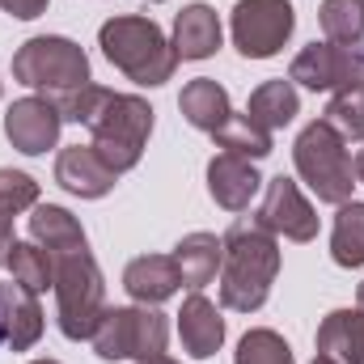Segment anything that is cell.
I'll use <instances>...</instances> for the list:
<instances>
[{
	"label": "cell",
	"instance_id": "cell-1",
	"mask_svg": "<svg viewBox=\"0 0 364 364\" xmlns=\"http://www.w3.org/2000/svg\"><path fill=\"white\" fill-rule=\"evenodd\" d=\"M220 259V305L233 314H259L279 275V242L259 220H233Z\"/></svg>",
	"mask_w": 364,
	"mask_h": 364
},
{
	"label": "cell",
	"instance_id": "cell-2",
	"mask_svg": "<svg viewBox=\"0 0 364 364\" xmlns=\"http://www.w3.org/2000/svg\"><path fill=\"white\" fill-rule=\"evenodd\" d=\"M97 47H102V55H106L127 81H136V85L157 90V85L174 81L178 51H174V43L166 38V30H161L153 17L123 13V17L102 21Z\"/></svg>",
	"mask_w": 364,
	"mask_h": 364
},
{
	"label": "cell",
	"instance_id": "cell-3",
	"mask_svg": "<svg viewBox=\"0 0 364 364\" xmlns=\"http://www.w3.org/2000/svg\"><path fill=\"white\" fill-rule=\"evenodd\" d=\"M90 127V144L97 149V157L114 170V174H127L140 166L144 157V144L153 136V106L136 93H106L102 106L93 110Z\"/></svg>",
	"mask_w": 364,
	"mask_h": 364
},
{
	"label": "cell",
	"instance_id": "cell-4",
	"mask_svg": "<svg viewBox=\"0 0 364 364\" xmlns=\"http://www.w3.org/2000/svg\"><path fill=\"white\" fill-rule=\"evenodd\" d=\"M106 309H110L106 279H102V267L93 263L90 246L55 255V322H60L64 339H73V343L93 339Z\"/></svg>",
	"mask_w": 364,
	"mask_h": 364
},
{
	"label": "cell",
	"instance_id": "cell-5",
	"mask_svg": "<svg viewBox=\"0 0 364 364\" xmlns=\"http://www.w3.org/2000/svg\"><path fill=\"white\" fill-rule=\"evenodd\" d=\"M292 166H296L301 182L318 195V203L339 208V203H348L352 191H356V170H352L348 140H343L331 123H322V119H314V123L296 136V144H292Z\"/></svg>",
	"mask_w": 364,
	"mask_h": 364
},
{
	"label": "cell",
	"instance_id": "cell-6",
	"mask_svg": "<svg viewBox=\"0 0 364 364\" xmlns=\"http://www.w3.org/2000/svg\"><path fill=\"white\" fill-rule=\"evenodd\" d=\"M13 81L38 90L43 97H55L64 90L90 85V55L64 34H38L13 51Z\"/></svg>",
	"mask_w": 364,
	"mask_h": 364
},
{
	"label": "cell",
	"instance_id": "cell-7",
	"mask_svg": "<svg viewBox=\"0 0 364 364\" xmlns=\"http://www.w3.org/2000/svg\"><path fill=\"white\" fill-rule=\"evenodd\" d=\"M90 343L97 360H144V356L166 352L170 322L166 314H157V305H114L102 314Z\"/></svg>",
	"mask_w": 364,
	"mask_h": 364
},
{
	"label": "cell",
	"instance_id": "cell-8",
	"mask_svg": "<svg viewBox=\"0 0 364 364\" xmlns=\"http://www.w3.org/2000/svg\"><path fill=\"white\" fill-rule=\"evenodd\" d=\"M229 30H233V47L246 60H272L296 30L292 0H237Z\"/></svg>",
	"mask_w": 364,
	"mask_h": 364
},
{
	"label": "cell",
	"instance_id": "cell-9",
	"mask_svg": "<svg viewBox=\"0 0 364 364\" xmlns=\"http://www.w3.org/2000/svg\"><path fill=\"white\" fill-rule=\"evenodd\" d=\"M288 81L292 85H305L314 93H335L348 90V85H360L364 81V43H309L296 51L292 68H288Z\"/></svg>",
	"mask_w": 364,
	"mask_h": 364
},
{
	"label": "cell",
	"instance_id": "cell-10",
	"mask_svg": "<svg viewBox=\"0 0 364 364\" xmlns=\"http://www.w3.org/2000/svg\"><path fill=\"white\" fill-rule=\"evenodd\" d=\"M255 220L267 233L284 237V242H314L318 237V212H314V203L301 195L296 182L284 178V174L263 182V203H259Z\"/></svg>",
	"mask_w": 364,
	"mask_h": 364
},
{
	"label": "cell",
	"instance_id": "cell-11",
	"mask_svg": "<svg viewBox=\"0 0 364 364\" xmlns=\"http://www.w3.org/2000/svg\"><path fill=\"white\" fill-rule=\"evenodd\" d=\"M60 127H64V119H60V110H55L51 97H17L4 110V136L26 157H38L47 149H55Z\"/></svg>",
	"mask_w": 364,
	"mask_h": 364
},
{
	"label": "cell",
	"instance_id": "cell-12",
	"mask_svg": "<svg viewBox=\"0 0 364 364\" xmlns=\"http://www.w3.org/2000/svg\"><path fill=\"white\" fill-rule=\"evenodd\" d=\"M55 182H60L68 195H77V199H102V195L114 191L119 174L97 157L93 144H68V149H60V157H55Z\"/></svg>",
	"mask_w": 364,
	"mask_h": 364
},
{
	"label": "cell",
	"instance_id": "cell-13",
	"mask_svg": "<svg viewBox=\"0 0 364 364\" xmlns=\"http://www.w3.org/2000/svg\"><path fill=\"white\" fill-rule=\"evenodd\" d=\"M263 191V178L255 170L250 157H237V153H216L208 161V195L225 208V212H246L250 199Z\"/></svg>",
	"mask_w": 364,
	"mask_h": 364
},
{
	"label": "cell",
	"instance_id": "cell-14",
	"mask_svg": "<svg viewBox=\"0 0 364 364\" xmlns=\"http://www.w3.org/2000/svg\"><path fill=\"white\" fill-rule=\"evenodd\" d=\"M43 326H47V314L38 305V292L21 288V284H0V331H4V343L13 352H30L38 339H43Z\"/></svg>",
	"mask_w": 364,
	"mask_h": 364
},
{
	"label": "cell",
	"instance_id": "cell-15",
	"mask_svg": "<svg viewBox=\"0 0 364 364\" xmlns=\"http://www.w3.org/2000/svg\"><path fill=\"white\" fill-rule=\"evenodd\" d=\"M178 339L182 352L191 360H212L225 348V318L216 309V301H208L203 292H191L178 309Z\"/></svg>",
	"mask_w": 364,
	"mask_h": 364
},
{
	"label": "cell",
	"instance_id": "cell-16",
	"mask_svg": "<svg viewBox=\"0 0 364 364\" xmlns=\"http://www.w3.org/2000/svg\"><path fill=\"white\" fill-rule=\"evenodd\" d=\"M123 288L136 305H161L182 288L174 255H140L123 267Z\"/></svg>",
	"mask_w": 364,
	"mask_h": 364
},
{
	"label": "cell",
	"instance_id": "cell-17",
	"mask_svg": "<svg viewBox=\"0 0 364 364\" xmlns=\"http://www.w3.org/2000/svg\"><path fill=\"white\" fill-rule=\"evenodd\" d=\"M170 43L178 51V60H212L220 51V43H225V30H220L216 9L203 4V0L186 4L178 17H174V38Z\"/></svg>",
	"mask_w": 364,
	"mask_h": 364
},
{
	"label": "cell",
	"instance_id": "cell-18",
	"mask_svg": "<svg viewBox=\"0 0 364 364\" xmlns=\"http://www.w3.org/2000/svg\"><path fill=\"white\" fill-rule=\"evenodd\" d=\"M318 356H331L339 364H364V309H331L314 335Z\"/></svg>",
	"mask_w": 364,
	"mask_h": 364
},
{
	"label": "cell",
	"instance_id": "cell-19",
	"mask_svg": "<svg viewBox=\"0 0 364 364\" xmlns=\"http://www.w3.org/2000/svg\"><path fill=\"white\" fill-rule=\"evenodd\" d=\"M178 110H182V119H186L191 127H199V132L216 136V132L229 123L233 102H229V93H225L220 81H212V77H195V81H186V85H182Z\"/></svg>",
	"mask_w": 364,
	"mask_h": 364
},
{
	"label": "cell",
	"instance_id": "cell-20",
	"mask_svg": "<svg viewBox=\"0 0 364 364\" xmlns=\"http://www.w3.org/2000/svg\"><path fill=\"white\" fill-rule=\"evenodd\" d=\"M30 242H38L51 259L90 246L81 220L68 208H60V203H34V212H30Z\"/></svg>",
	"mask_w": 364,
	"mask_h": 364
},
{
	"label": "cell",
	"instance_id": "cell-21",
	"mask_svg": "<svg viewBox=\"0 0 364 364\" xmlns=\"http://www.w3.org/2000/svg\"><path fill=\"white\" fill-rule=\"evenodd\" d=\"M220 259H225V242L216 233H186L178 246H174V263H178L182 288L199 292L203 284H212L216 272H220Z\"/></svg>",
	"mask_w": 364,
	"mask_h": 364
},
{
	"label": "cell",
	"instance_id": "cell-22",
	"mask_svg": "<svg viewBox=\"0 0 364 364\" xmlns=\"http://www.w3.org/2000/svg\"><path fill=\"white\" fill-rule=\"evenodd\" d=\"M296 110H301V93L292 81H263L259 90L250 93V102H246V119L255 123V127H263V132H275V127H288L292 119H296Z\"/></svg>",
	"mask_w": 364,
	"mask_h": 364
},
{
	"label": "cell",
	"instance_id": "cell-23",
	"mask_svg": "<svg viewBox=\"0 0 364 364\" xmlns=\"http://www.w3.org/2000/svg\"><path fill=\"white\" fill-rule=\"evenodd\" d=\"M331 259L339 267H364V203H339L335 229H331Z\"/></svg>",
	"mask_w": 364,
	"mask_h": 364
},
{
	"label": "cell",
	"instance_id": "cell-24",
	"mask_svg": "<svg viewBox=\"0 0 364 364\" xmlns=\"http://www.w3.org/2000/svg\"><path fill=\"white\" fill-rule=\"evenodd\" d=\"M4 267L13 272V284H21V288H30V292L55 288V259H51L38 242H13Z\"/></svg>",
	"mask_w": 364,
	"mask_h": 364
},
{
	"label": "cell",
	"instance_id": "cell-25",
	"mask_svg": "<svg viewBox=\"0 0 364 364\" xmlns=\"http://www.w3.org/2000/svg\"><path fill=\"white\" fill-rule=\"evenodd\" d=\"M318 21L326 43H343V47L364 43V0H322Z\"/></svg>",
	"mask_w": 364,
	"mask_h": 364
},
{
	"label": "cell",
	"instance_id": "cell-26",
	"mask_svg": "<svg viewBox=\"0 0 364 364\" xmlns=\"http://www.w3.org/2000/svg\"><path fill=\"white\" fill-rule=\"evenodd\" d=\"M225 153H237V157H250V161H263V157H272V132H263V127H255L246 114H229V123L212 136Z\"/></svg>",
	"mask_w": 364,
	"mask_h": 364
},
{
	"label": "cell",
	"instance_id": "cell-27",
	"mask_svg": "<svg viewBox=\"0 0 364 364\" xmlns=\"http://www.w3.org/2000/svg\"><path fill=\"white\" fill-rule=\"evenodd\" d=\"M322 123H331L343 140H364V81L335 90V97L322 110Z\"/></svg>",
	"mask_w": 364,
	"mask_h": 364
},
{
	"label": "cell",
	"instance_id": "cell-28",
	"mask_svg": "<svg viewBox=\"0 0 364 364\" xmlns=\"http://www.w3.org/2000/svg\"><path fill=\"white\" fill-rule=\"evenodd\" d=\"M233 364H296V356H292L284 335H275L267 326H255V331H246L237 339Z\"/></svg>",
	"mask_w": 364,
	"mask_h": 364
},
{
	"label": "cell",
	"instance_id": "cell-29",
	"mask_svg": "<svg viewBox=\"0 0 364 364\" xmlns=\"http://www.w3.org/2000/svg\"><path fill=\"white\" fill-rule=\"evenodd\" d=\"M106 85H77V90H64V93H55V97H51V102H55V110H60V119H64V123H81V127H85V123H90L93 119V110H97V106H102V97H106Z\"/></svg>",
	"mask_w": 364,
	"mask_h": 364
},
{
	"label": "cell",
	"instance_id": "cell-30",
	"mask_svg": "<svg viewBox=\"0 0 364 364\" xmlns=\"http://www.w3.org/2000/svg\"><path fill=\"white\" fill-rule=\"evenodd\" d=\"M34 203H38V182L26 170H0V212L17 216V212H26Z\"/></svg>",
	"mask_w": 364,
	"mask_h": 364
},
{
	"label": "cell",
	"instance_id": "cell-31",
	"mask_svg": "<svg viewBox=\"0 0 364 364\" xmlns=\"http://www.w3.org/2000/svg\"><path fill=\"white\" fill-rule=\"evenodd\" d=\"M47 4H51V0H0V9H4L9 17H17V21H34V17H43Z\"/></svg>",
	"mask_w": 364,
	"mask_h": 364
},
{
	"label": "cell",
	"instance_id": "cell-32",
	"mask_svg": "<svg viewBox=\"0 0 364 364\" xmlns=\"http://www.w3.org/2000/svg\"><path fill=\"white\" fill-rule=\"evenodd\" d=\"M9 250H13V216L0 212V267L9 263Z\"/></svg>",
	"mask_w": 364,
	"mask_h": 364
},
{
	"label": "cell",
	"instance_id": "cell-33",
	"mask_svg": "<svg viewBox=\"0 0 364 364\" xmlns=\"http://www.w3.org/2000/svg\"><path fill=\"white\" fill-rule=\"evenodd\" d=\"M136 364H178V360L166 356V352H157V356H144V360H136Z\"/></svg>",
	"mask_w": 364,
	"mask_h": 364
},
{
	"label": "cell",
	"instance_id": "cell-34",
	"mask_svg": "<svg viewBox=\"0 0 364 364\" xmlns=\"http://www.w3.org/2000/svg\"><path fill=\"white\" fill-rule=\"evenodd\" d=\"M352 170H356V182H364V149L356 153V161H352Z\"/></svg>",
	"mask_w": 364,
	"mask_h": 364
},
{
	"label": "cell",
	"instance_id": "cell-35",
	"mask_svg": "<svg viewBox=\"0 0 364 364\" xmlns=\"http://www.w3.org/2000/svg\"><path fill=\"white\" fill-rule=\"evenodd\" d=\"M314 364H339V360H331V356H314Z\"/></svg>",
	"mask_w": 364,
	"mask_h": 364
},
{
	"label": "cell",
	"instance_id": "cell-36",
	"mask_svg": "<svg viewBox=\"0 0 364 364\" xmlns=\"http://www.w3.org/2000/svg\"><path fill=\"white\" fill-rule=\"evenodd\" d=\"M356 301H360V309H364V284H360V288H356Z\"/></svg>",
	"mask_w": 364,
	"mask_h": 364
},
{
	"label": "cell",
	"instance_id": "cell-37",
	"mask_svg": "<svg viewBox=\"0 0 364 364\" xmlns=\"http://www.w3.org/2000/svg\"><path fill=\"white\" fill-rule=\"evenodd\" d=\"M30 364H60V360H30Z\"/></svg>",
	"mask_w": 364,
	"mask_h": 364
},
{
	"label": "cell",
	"instance_id": "cell-38",
	"mask_svg": "<svg viewBox=\"0 0 364 364\" xmlns=\"http://www.w3.org/2000/svg\"><path fill=\"white\" fill-rule=\"evenodd\" d=\"M0 343H4V331H0Z\"/></svg>",
	"mask_w": 364,
	"mask_h": 364
},
{
	"label": "cell",
	"instance_id": "cell-39",
	"mask_svg": "<svg viewBox=\"0 0 364 364\" xmlns=\"http://www.w3.org/2000/svg\"><path fill=\"white\" fill-rule=\"evenodd\" d=\"M0 93H4V81H0Z\"/></svg>",
	"mask_w": 364,
	"mask_h": 364
},
{
	"label": "cell",
	"instance_id": "cell-40",
	"mask_svg": "<svg viewBox=\"0 0 364 364\" xmlns=\"http://www.w3.org/2000/svg\"><path fill=\"white\" fill-rule=\"evenodd\" d=\"M153 4H161V0H153Z\"/></svg>",
	"mask_w": 364,
	"mask_h": 364
}]
</instances>
